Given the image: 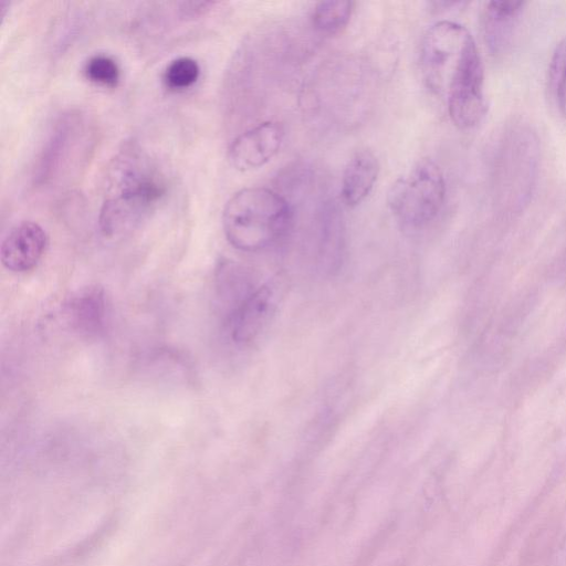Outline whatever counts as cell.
Returning <instances> with one entry per match:
<instances>
[{
	"mask_svg": "<svg viewBox=\"0 0 566 566\" xmlns=\"http://www.w3.org/2000/svg\"><path fill=\"white\" fill-rule=\"evenodd\" d=\"M420 66L427 86L447 105L452 123L475 127L486 113L483 64L469 30L453 21H439L423 35Z\"/></svg>",
	"mask_w": 566,
	"mask_h": 566,
	"instance_id": "6da1fadb",
	"label": "cell"
},
{
	"mask_svg": "<svg viewBox=\"0 0 566 566\" xmlns=\"http://www.w3.org/2000/svg\"><path fill=\"white\" fill-rule=\"evenodd\" d=\"M107 196L98 216L101 233L108 239L125 235L154 211L166 195L163 176L136 149H126L111 163Z\"/></svg>",
	"mask_w": 566,
	"mask_h": 566,
	"instance_id": "7a4b0ae2",
	"label": "cell"
},
{
	"mask_svg": "<svg viewBox=\"0 0 566 566\" xmlns=\"http://www.w3.org/2000/svg\"><path fill=\"white\" fill-rule=\"evenodd\" d=\"M293 224L290 202L276 191L249 187L226 203L222 228L228 242L244 252H256L283 239Z\"/></svg>",
	"mask_w": 566,
	"mask_h": 566,
	"instance_id": "3957f363",
	"label": "cell"
},
{
	"mask_svg": "<svg viewBox=\"0 0 566 566\" xmlns=\"http://www.w3.org/2000/svg\"><path fill=\"white\" fill-rule=\"evenodd\" d=\"M446 199V181L440 167L429 158L417 161L397 179L387 196L388 206L398 221L418 229L430 223Z\"/></svg>",
	"mask_w": 566,
	"mask_h": 566,
	"instance_id": "277c9868",
	"label": "cell"
},
{
	"mask_svg": "<svg viewBox=\"0 0 566 566\" xmlns=\"http://www.w3.org/2000/svg\"><path fill=\"white\" fill-rule=\"evenodd\" d=\"M90 122L80 113H67L53 126L35 167L39 184L57 180L86 159L93 142Z\"/></svg>",
	"mask_w": 566,
	"mask_h": 566,
	"instance_id": "5b68a950",
	"label": "cell"
},
{
	"mask_svg": "<svg viewBox=\"0 0 566 566\" xmlns=\"http://www.w3.org/2000/svg\"><path fill=\"white\" fill-rule=\"evenodd\" d=\"M277 287L274 282H265L254 286L233 305L228 317V326L234 343L249 345L266 328L279 305Z\"/></svg>",
	"mask_w": 566,
	"mask_h": 566,
	"instance_id": "8992f818",
	"label": "cell"
},
{
	"mask_svg": "<svg viewBox=\"0 0 566 566\" xmlns=\"http://www.w3.org/2000/svg\"><path fill=\"white\" fill-rule=\"evenodd\" d=\"M284 128L277 122L261 123L233 139L229 147V161L239 171L258 169L280 150Z\"/></svg>",
	"mask_w": 566,
	"mask_h": 566,
	"instance_id": "52a82bcc",
	"label": "cell"
},
{
	"mask_svg": "<svg viewBox=\"0 0 566 566\" xmlns=\"http://www.w3.org/2000/svg\"><path fill=\"white\" fill-rule=\"evenodd\" d=\"M46 245L44 229L36 222L22 221L3 238L0 247L1 263L11 272H28L38 265Z\"/></svg>",
	"mask_w": 566,
	"mask_h": 566,
	"instance_id": "ba28073f",
	"label": "cell"
},
{
	"mask_svg": "<svg viewBox=\"0 0 566 566\" xmlns=\"http://www.w3.org/2000/svg\"><path fill=\"white\" fill-rule=\"evenodd\" d=\"M107 312L105 291L99 285H88L77 290L63 306L69 326L87 338L98 337L105 332Z\"/></svg>",
	"mask_w": 566,
	"mask_h": 566,
	"instance_id": "9c48e42d",
	"label": "cell"
},
{
	"mask_svg": "<svg viewBox=\"0 0 566 566\" xmlns=\"http://www.w3.org/2000/svg\"><path fill=\"white\" fill-rule=\"evenodd\" d=\"M379 163L368 149L356 151L345 166L340 193L348 207L361 203L370 193L378 178Z\"/></svg>",
	"mask_w": 566,
	"mask_h": 566,
	"instance_id": "30bf717a",
	"label": "cell"
},
{
	"mask_svg": "<svg viewBox=\"0 0 566 566\" xmlns=\"http://www.w3.org/2000/svg\"><path fill=\"white\" fill-rule=\"evenodd\" d=\"M525 6L526 2L523 1H491L486 3L484 32L490 48L497 51L505 44Z\"/></svg>",
	"mask_w": 566,
	"mask_h": 566,
	"instance_id": "8fae6325",
	"label": "cell"
},
{
	"mask_svg": "<svg viewBox=\"0 0 566 566\" xmlns=\"http://www.w3.org/2000/svg\"><path fill=\"white\" fill-rule=\"evenodd\" d=\"M353 9L352 1H322L313 10V27L324 34L338 33L348 24Z\"/></svg>",
	"mask_w": 566,
	"mask_h": 566,
	"instance_id": "7c38bea8",
	"label": "cell"
},
{
	"mask_svg": "<svg viewBox=\"0 0 566 566\" xmlns=\"http://www.w3.org/2000/svg\"><path fill=\"white\" fill-rule=\"evenodd\" d=\"M548 83L557 111L566 122V36L558 42L552 54Z\"/></svg>",
	"mask_w": 566,
	"mask_h": 566,
	"instance_id": "4fadbf2b",
	"label": "cell"
},
{
	"mask_svg": "<svg viewBox=\"0 0 566 566\" xmlns=\"http://www.w3.org/2000/svg\"><path fill=\"white\" fill-rule=\"evenodd\" d=\"M199 76L198 62L190 56H180L166 66L163 81L168 90L177 92L191 87Z\"/></svg>",
	"mask_w": 566,
	"mask_h": 566,
	"instance_id": "5bb4252c",
	"label": "cell"
},
{
	"mask_svg": "<svg viewBox=\"0 0 566 566\" xmlns=\"http://www.w3.org/2000/svg\"><path fill=\"white\" fill-rule=\"evenodd\" d=\"M84 75L96 85L116 87L120 80V69L112 56L95 54L85 62Z\"/></svg>",
	"mask_w": 566,
	"mask_h": 566,
	"instance_id": "9a60e30c",
	"label": "cell"
},
{
	"mask_svg": "<svg viewBox=\"0 0 566 566\" xmlns=\"http://www.w3.org/2000/svg\"><path fill=\"white\" fill-rule=\"evenodd\" d=\"M214 2H182L179 11L182 17H196L210 10Z\"/></svg>",
	"mask_w": 566,
	"mask_h": 566,
	"instance_id": "2e32d148",
	"label": "cell"
}]
</instances>
